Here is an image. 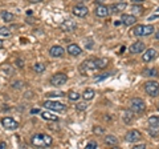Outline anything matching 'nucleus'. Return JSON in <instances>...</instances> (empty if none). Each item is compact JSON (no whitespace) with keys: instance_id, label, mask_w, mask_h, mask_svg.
Masks as SVG:
<instances>
[{"instance_id":"f257e3e1","label":"nucleus","mask_w":159,"mask_h":149,"mask_svg":"<svg viewBox=\"0 0 159 149\" xmlns=\"http://www.w3.org/2000/svg\"><path fill=\"white\" fill-rule=\"evenodd\" d=\"M31 142L33 147L37 148H48L52 145V137L48 135H44V133H37V135H33L31 138Z\"/></svg>"},{"instance_id":"7c9ffc66","label":"nucleus","mask_w":159,"mask_h":149,"mask_svg":"<svg viewBox=\"0 0 159 149\" xmlns=\"http://www.w3.org/2000/svg\"><path fill=\"white\" fill-rule=\"evenodd\" d=\"M45 96L49 97V99H51V97H64V96H65V93H64V92H48Z\"/></svg>"},{"instance_id":"ea45409f","label":"nucleus","mask_w":159,"mask_h":149,"mask_svg":"<svg viewBox=\"0 0 159 149\" xmlns=\"http://www.w3.org/2000/svg\"><path fill=\"white\" fill-rule=\"evenodd\" d=\"M16 64H17V67H19V68H23V67H24L23 59H17V60H16Z\"/></svg>"},{"instance_id":"0eeeda50","label":"nucleus","mask_w":159,"mask_h":149,"mask_svg":"<svg viewBox=\"0 0 159 149\" xmlns=\"http://www.w3.org/2000/svg\"><path fill=\"white\" fill-rule=\"evenodd\" d=\"M145 108H146V104L142 99L135 97L130 101V109L134 113H142L143 111H145Z\"/></svg>"},{"instance_id":"a19ab883","label":"nucleus","mask_w":159,"mask_h":149,"mask_svg":"<svg viewBox=\"0 0 159 149\" xmlns=\"http://www.w3.org/2000/svg\"><path fill=\"white\" fill-rule=\"evenodd\" d=\"M146 145L145 144H137V145H134V149H145Z\"/></svg>"},{"instance_id":"09e8293b","label":"nucleus","mask_w":159,"mask_h":149,"mask_svg":"<svg viewBox=\"0 0 159 149\" xmlns=\"http://www.w3.org/2000/svg\"><path fill=\"white\" fill-rule=\"evenodd\" d=\"M3 46H4V43H3V40H0V49L3 48Z\"/></svg>"},{"instance_id":"20e7f679","label":"nucleus","mask_w":159,"mask_h":149,"mask_svg":"<svg viewBox=\"0 0 159 149\" xmlns=\"http://www.w3.org/2000/svg\"><path fill=\"white\" fill-rule=\"evenodd\" d=\"M44 107H45L47 109H49V111H54V112H65L66 111V105L62 103H58V101H52V100H48L43 104Z\"/></svg>"},{"instance_id":"f704fd0d","label":"nucleus","mask_w":159,"mask_h":149,"mask_svg":"<svg viewBox=\"0 0 159 149\" xmlns=\"http://www.w3.org/2000/svg\"><path fill=\"white\" fill-rule=\"evenodd\" d=\"M109 76H111V72H107V73H105V74H102V76H97V77H96V81L105 80V79H106V77H109Z\"/></svg>"},{"instance_id":"5701e85b","label":"nucleus","mask_w":159,"mask_h":149,"mask_svg":"<svg viewBox=\"0 0 159 149\" xmlns=\"http://www.w3.org/2000/svg\"><path fill=\"white\" fill-rule=\"evenodd\" d=\"M40 115H41V117L44 118V120H49V121H57L58 117L54 116L53 113L48 112V111H44V112H40Z\"/></svg>"},{"instance_id":"a18cd8bd","label":"nucleus","mask_w":159,"mask_h":149,"mask_svg":"<svg viewBox=\"0 0 159 149\" xmlns=\"http://www.w3.org/2000/svg\"><path fill=\"white\" fill-rule=\"evenodd\" d=\"M29 3H41V2H44V0H28Z\"/></svg>"},{"instance_id":"cd10ccee","label":"nucleus","mask_w":159,"mask_h":149,"mask_svg":"<svg viewBox=\"0 0 159 149\" xmlns=\"http://www.w3.org/2000/svg\"><path fill=\"white\" fill-rule=\"evenodd\" d=\"M0 36H4V37L11 36V31H9V28L4 27V26H0Z\"/></svg>"},{"instance_id":"f8f14e48","label":"nucleus","mask_w":159,"mask_h":149,"mask_svg":"<svg viewBox=\"0 0 159 149\" xmlns=\"http://www.w3.org/2000/svg\"><path fill=\"white\" fill-rule=\"evenodd\" d=\"M157 56H158L157 49H154V48H148V49H145V51H143L142 60L145 61V63H150V61H152V60H154V59H157Z\"/></svg>"},{"instance_id":"4c0bfd02","label":"nucleus","mask_w":159,"mask_h":149,"mask_svg":"<svg viewBox=\"0 0 159 149\" xmlns=\"http://www.w3.org/2000/svg\"><path fill=\"white\" fill-rule=\"evenodd\" d=\"M93 46H94V43H93V40H86V43H85V47H86L88 49H90V48H93Z\"/></svg>"},{"instance_id":"c03bdc74","label":"nucleus","mask_w":159,"mask_h":149,"mask_svg":"<svg viewBox=\"0 0 159 149\" xmlns=\"http://www.w3.org/2000/svg\"><path fill=\"white\" fill-rule=\"evenodd\" d=\"M31 113H32V115H36V113H40V109H32Z\"/></svg>"},{"instance_id":"c9c22d12","label":"nucleus","mask_w":159,"mask_h":149,"mask_svg":"<svg viewBox=\"0 0 159 149\" xmlns=\"http://www.w3.org/2000/svg\"><path fill=\"white\" fill-rule=\"evenodd\" d=\"M23 87H24L23 81H13V84H12V88H15V89H20Z\"/></svg>"},{"instance_id":"6e6552de","label":"nucleus","mask_w":159,"mask_h":149,"mask_svg":"<svg viewBox=\"0 0 159 149\" xmlns=\"http://www.w3.org/2000/svg\"><path fill=\"white\" fill-rule=\"evenodd\" d=\"M58 28L61 29L62 32H73L77 29V23L74 20H72V19H66V20H64L61 24H60Z\"/></svg>"},{"instance_id":"f03ea898","label":"nucleus","mask_w":159,"mask_h":149,"mask_svg":"<svg viewBox=\"0 0 159 149\" xmlns=\"http://www.w3.org/2000/svg\"><path fill=\"white\" fill-rule=\"evenodd\" d=\"M78 69H80V73L84 74V76L92 74L94 71H97V67L94 64V59H86V60H84Z\"/></svg>"},{"instance_id":"9d476101","label":"nucleus","mask_w":159,"mask_h":149,"mask_svg":"<svg viewBox=\"0 0 159 149\" xmlns=\"http://www.w3.org/2000/svg\"><path fill=\"white\" fill-rule=\"evenodd\" d=\"M126 141L127 142H131V144H137L138 141H141V138H142V133L137 131V129H131V131H129L126 133Z\"/></svg>"},{"instance_id":"c756f323","label":"nucleus","mask_w":159,"mask_h":149,"mask_svg":"<svg viewBox=\"0 0 159 149\" xmlns=\"http://www.w3.org/2000/svg\"><path fill=\"white\" fill-rule=\"evenodd\" d=\"M93 133L94 135H98V136H101L105 133V128H102V127H99V125H96L93 128Z\"/></svg>"},{"instance_id":"49530a36","label":"nucleus","mask_w":159,"mask_h":149,"mask_svg":"<svg viewBox=\"0 0 159 149\" xmlns=\"http://www.w3.org/2000/svg\"><path fill=\"white\" fill-rule=\"evenodd\" d=\"M96 3L97 6H99V4H103V0H96Z\"/></svg>"},{"instance_id":"f3484780","label":"nucleus","mask_w":159,"mask_h":149,"mask_svg":"<svg viewBox=\"0 0 159 149\" xmlns=\"http://www.w3.org/2000/svg\"><path fill=\"white\" fill-rule=\"evenodd\" d=\"M66 52L70 55V56H80V55L82 53V49L80 48V46H77V44H69L66 48Z\"/></svg>"},{"instance_id":"2eb2a0df","label":"nucleus","mask_w":159,"mask_h":149,"mask_svg":"<svg viewBox=\"0 0 159 149\" xmlns=\"http://www.w3.org/2000/svg\"><path fill=\"white\" fill-rule=\"evenodd\" d=\"M64 53H65V49H64L61 46H53V47H51V49H49V55L54 59L62 57Z\"/></svg>"},{"instance_id":"7ed1b4c3","label":"nucleus","mask_w":159,"mask_h":149,"mask_svg":"<svg viewBox=\"0 0 159 149\" xmlns=\"http://www.w3.org/2000/svg\"><path fill=\"white\" fill-rule=\"evenodd\" d=\"M154 26L151 24H147V26H143V24H139V26H135L133 29V35L134 36H138V37H142V36H148V35L154 33Z\"/></svg>"},{"instance_id":"412c9836","label":"nucleus","mask_w":159,"mask_h":149,"mask_svg":"<svg viewBox=\"0 0 159 149\" xmlns=\"http://www.w3.org/2000/svg\"><path fill=\"white\" fill-rule=\"evenodd\" d=\"M94 64H96L97 69H103V68H106V67H107L109 60H107V59H105V57H101V59H94Z\"/></svg>"},{"instance_id":"3c124183","label":"nucleus","mask_w":159,"mask_h":149,"mask_svg":"<svg viewBox=\"0 0 159 149\" xmlns=\"http://www.w3.org/2000/svg\"><path fill=\"white\" fill-rule=\"evenodd\" d=\"M119 2H123V0H119Z\"/></svg>"},{"instance_id":"72a5a7b5","label":"nucleus","mask_w":159,"mask_h":149,"mask_svg":"<svg viewBox=\"0 0 159 149\" xmlns=\"http://www.w3.org/2000/svg\"><path fill=\"white\" fill-rule=\"evenodd\" d=\"M96 148H98V144L96 141H90L86 144V149H96Z\"/></svg>"},{"instance_id":"b1692460","label":"nucleus","mask_w":159,"mask_h":149,"mask_svg":"<svg viewBox=\"0 0 159 149\" xmlns=\"http://www.w3.org/2000/svg\"><path fill=\"white\" fill-rule=\"evenodd\" d=\"M105 144L106 145H111V147H117L118 145V138L113 135H107L105 137Z\"/></svg>"},{"instance_id":"dca6fc26","label":"nucleus","mask_w":159,"mask_h":149,"mask_svg":"<svg viewBox=\"0 0 159 149\" xmlns=\"http://www.w3.org/2000/svg\"><path fill=\"white\" fill-rule=\"evenodd\" d=\"M121 23L125 24V26H133V24L137 23V17L135 15H127V13H123L121 16Z\"/></svg>"},{"instance_id":"6ab92c4d","label":"nucleus","mask_w":159,"mask_h":149,"mask_svg":"<svg viewBox=\"0 0 159 149\" xmlns=\"http://www.w3.org/2000/svg\"><path fill=\"white\" fill-rule=\"evenodd\" d=\"M125 8H126V3H123V2H119L117 4H113L111 7H109L111 13H121Z\"/></svg>"},{"instance_id":"423d86ee","label":"nucleus","mask_w":159,"mask_h":149,"mask_svg":"<svg viewBox=\"0 0 159 149\" xmlns=\"http://www.w3.org/2000/svg\"><path fill=\"white\" fill-rule=\"evenodd\" d=\"M66 81H68V76L62 72L54 73L51 77V84L53 87H62L64 84H66Z\"/></svg>"},{"instance_id":"9b49d317","label":"nucleus","mask_w":159,"mask_h":149,"mask_svg":"<svg viewBox=\"0 0 159 149\" xmlns=\"http://www.w3.org/2000/svg\"><path fill=\"white\" fill-rule=\"evenodd\" d=\"M72 12L74 16H77V17H86L88 16V13H89V9L86 6H84V4H77V6H74L73 9H72Z\"/></svg>"},{"instance_id":"4be33fe9","label":"nucleus","mask_w":159,"mask_h":149,"mask_svg":"<svg viewBox=\"0 0 159 149\" xmlns=\"http://www.w3.org/2000/svg\"><path fill=\"white\" fill-rule=\"evenodd\" d=\"M94 95H96V92H94V89H92V88H86L85 91H84V93L81 95V97L84 99V100L89 101V100H92V99L94 97Z\"/></svg>"},{"instance_id":"2f4dec72","label":"nucleus","mask_w":159,"mask_h":149,"mask_svg":"<svg viewBox=\"0 0 159 149\" xmlns=\"http://www.w3.org/2000/svg\"><path fill=\"white\" fill-rule=\"evenodd\" d=\"M2 71L3 72H7L8 76H12V74L15 73V69L12 67H9V65H2Z\"/></svg>"},{"instance_id":"c85d7f7f","label":"nucleus","mask_w":159,"mask_h":149,"mask_svg":"<svg viewBox=\"0 0 159 149\" xmlns=\"http://www.w3.org/2000/svg\"><path fill=\"white\" fill-rule=\"evenodd\" d=\"M68 97H69V100H72V101H77V100H80V97H81V95H80L78 92L72 91V92H69Z\"/></svg>"},{"instance_id":"e433bc0d","label":"nucleus","mask_w":159,"mask_h":149,"mask_svg":"<svg viewBox=\"0 0 159 149\" xmlns=\"http://www.w3.org/2000/svg\"><path fill=\"white\" fill-rule=\"evenodd\" d=\"M131 9H133V11L135 12V13H142V12H143V11H142V8L139 7V6H133Z\"/></svg>"},{"instance_id":"a211bd4d","label":"nucleus","mask_w":159,"mask_h":149,"mask_svg":"<svg viewBox=\"0 0 159 149\" xmlns=\"http://www.w3.org/2000/svg\"><path fill=\"white\" fill-rule=\"evenodd\" d=\"M122 120L125 124H131L134 121V112L131 109H126L122 112Z\"/></svg>"},{"instance_id":"de8ad7c7","label":"nucleus","mask_w":159,"mask_h":149,"mask_svg":"<svg viewBox=\"0 0 159 149\" xmlns=\"http://www.w3.org/2000/svg\"><path fill=\"white\" fill-rule=\"evenodd\" d=\"M155 39H157V40H159V31L155 32Z\"/></svg>"},{"instance_id":"4468645a","label":"nucleus","mask_w":159,"mask_h":149,"mask_svg":"<svg viewBox=\"0 0 159 149\" xmlns=\"http://www.w3.org/2000/svg\"><path fill=\"white\" fill-rule=\"evenodd\" d=\"M94 13H96L97 17H107L109 13H110V9H109L107 6H103V4H99V6H97V8L94 9Z\"/></svg>"},{"instance_id":"1a4fd4ad","label":"nucleus","mask_w":159,"mask_h":149,"mask_svg":"<svg viewBox=\"0 0 159 149\" xmlns=\"http://www.w3.org/2000/svg\"><path fill=\"white\" fill-rule=\"evenodd\" d=\"M2 125L7 131H16L19 128V123L12 117H3L2 118Z\"/></svg>"},{"instance_id":"37998d69","label":"nucleus","mask_w":159,"mask_h":149,"mask_svg":"<svg viewBox=\"0 0 159 149\" xmlns=\"http://www.w3.org/2000/svg\"><path fill=\"white\" fill-rule=\"evenodd\" d=\"M131 2H133L134 4H141V3L145 2V0H131Z\"/></svg>"},{"instance_id":"473e14b6","label":"nucleus","mask_w":159,"mask_h":149,"mask_svg":"<svg viewBox=\"0 0 159 149\" xmlns=\"http://www.w3.org/2000/svg\"><path fill=\"white\" fill-rule=\"evenodd\" d=\"M86 108H88L86 103H78L77 105H76V109H77V111H85Z\"/></svg>"},{"instance_id":"39448f33","label":"nucleus","mask_w":159,"mask_h":149,"mask_svg":"<svg viewBox=\"0 0 159 149\" xmlns=\"http://www.w3.org/2000/svg\"><path fill=\"white\" fill-rule=\"evenodd\" d=\"M145 92L151 97L158 96L159 95V83L154 81V80L145 83Z\"/></svg>"},{"instance_id":"58836bf2","label":"nucleus","mask_w":159,"mask_h":149,"mask_svg":"<svg viewBox=\"0 0 159 149\" xmlns=\"http://www.w3.org/2000/svg\"><path fill=\"white\" fill-rule=\"evenodd\" d=\"M148 133H150L151 137H157V136L159 135V132H158V131H152V128L150 129V131H148Z\"/></svg>"},{"instance_id":"393cba45","label":"nucleus","mask_w":159,"mask_h":149,"mask_svg":"<svg viewBox=\"0 0 159 149\" xmlns=\"http://www.w3.org/2000/svg\"><path fill=\"white\" fill-rule=\"evenodd\" d=\"M148 125L152 129H159V116H150L148 117Z\"/></svg>"},{"instance_id":"ddd939ff","label":"nucleus","mask_w":159,"mask_h":149,"mask_svg":"<svg viewBox=\"0 0 159 149\" xmlns=\"http://www.w3.org/2000/svg\"><path fill=\"white\" fill-rule=\"evenodd\" d=\"M146 49V46L143 41H135L133 43L130 47H129V51H130V53H134V55H138V53H142L143 51Z\"/></svg>"},{"instance_id":"bb28decb","label":"nucleus","mask_w":159,"mask_h":149,"mask_svg":"<svg viewBox=\"0 0 159 149\" xmlns=\"http://www.w3.org/2000/svg\"><path fill=\"white\" fill-rule=\"evenodd\" d=\"M33 69H34V72H37V73H43L45 71V65H44L43 63H36L33 65Z\"/></svg>"},{"instance_id":"79ce46f5","label":"nucleus","mask_w":159,"mask_h":149,"mask_svg":"<svg viewBox=\"0 0 159 149\" xmlns=\"http://www.w3.org/2000/svg\"><path fill=\"white\" fill-rule=\"evenodd\" d=\"M7 148V142L6 141H2L0 142V149H6Z\"/></svg>"},{"instance_id":"aec40b11","label":"nucleus","mask_w":159,"mask_h":149,"mask_svg":"<svg viewBox=\"0 0 159 149\" xmlns=\"http://www.w3.org/2000/svg\"><path fill=\"white\" fill-rule=\"evenodd\" d=\"M143 76L146 77H158L159 73H158V69L157 68H145L142 72Z\"/></svg>"},{"instance_id":"a878e982","label":"nucleus","mask_w":159,"mask_h":149,"mask_svg":"<svg viewBox=\"0 0 159 149\" xmlns=\"http://www.w3.org/2000/svg\"><path fill=\"white\" fill-rule=\"evenodd\" d=\"M0 16H2V19L6 23H11V22H13V19H15V15L11 13V12H7V11H3L2 13H0Z\"/></svg>"},{"instance_id":"8fccbe9b","label":"nucleus","mask_w":159,"mask_h":149,"mask_svg":"<svg viewBox=\"0 0 159 149\" xmlns=\"http://www.w3.org/2000/svg\"><path fill=\"white\" fill-rule=\"evenodd\" d=\"M158 111H159V103H158Z\"/></svg>"}]
</instances>
